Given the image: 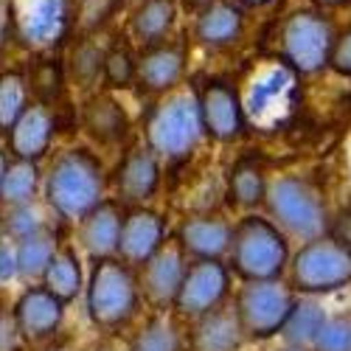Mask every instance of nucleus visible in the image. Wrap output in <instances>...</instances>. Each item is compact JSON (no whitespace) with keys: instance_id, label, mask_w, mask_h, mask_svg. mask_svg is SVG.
Wrapping results in <instances>:
<instances>
[{"instance_id":"bb28decb","label":"nucleus","mask_w":351,"mask_h":351,"mask_svg":"<svg viewBox=\"0 0 351 351\" xmlns=\"http://www.w3.org/2000/svg\"><path fill=\"white\" fill-rule=\"evenodd\" d=\"M174 17H178L174 0H143L138 12L132 14V34L143 45H155L169 34Z\"/></svg>"},{"instance_id":"9b49d317","label":"nucleus","mask_w":351,"mask_h":351,"mask_svg":"<svg viewBox=\"0 0 351 351\" xmlns=\"http://www.w3.org/2000/svg\"><path fill=\"white\" fill-rule=\"evenodd\" d=\"M228 295V270L219 258H194L186 267L180 289L174 295V306L183 315H202L211 306L222 304Z\"/></svg>"},{"instance_id":"6e6552de","label":"nucleus","mask_w":351,"mask_h":351,"mask_svg":"<svg viewBox=\"0 0 351 351\" xmlns=\"http://www.w3.org/2000/svg\"><path fill=\"white\" fill-rule=\"evenodd\" d=\"M332 23L317 12H292L278 25V60L295 73H317L329 62Z\"/></svg>"},{"instance_id":"7ed1b4c3","label":"nucleus","mask_w":351,"mask_h":351,"mask_svg":"<svg viewBox=\"0 0 351 351\" xmlns=\"http://www.w3.org/2000/svg\"><path fill=\"white\" fill-rule=\"evenodd\" d=\"M230 265L245 281H270L287 267V237L261 217H245L230 230Z\"/></svg>"},{"instance_id":"37998d69","label":"nucleus","mask_w":351,"mask_h":351,"mask_svg":"<svg viewBox=\"0 0 351 351\" xmlns=\"http://www.w3.org/2000/svg\"><path fill=\"white\" fill-rule=\"evenodd\" d=\"M239 3H242V6H267L270 0H239Z\"/></svg>"},{"instance_id":"cd10ccee","label":"nucleus","mask_w":351,"mask_h":351,"mask_svg":"<svg viewBox=\"0 0 351 351\" xmlns=\"http://www.w3.org/2000/svg\"><path fill=\"white\" fill-rule=\"evenodd\" d=\"M37 183H40V174L34 160H17L6 166L3 171V183H0V199L6 206H23V202H32L37 194Z\"/></svg>"},{"instance_id":"a19ab883","label":"nucleus","mask_w":351,"mask_h":351,"mask_svg":"<svg viewBox=\"0 0 351 351\" xmlns=\"http://www.w3.org/2000/svg\"><path fill=\"white\" fill-rule=\"evenodd\" d=\"M6 166H9V158H6L3 149H0V183H3V171H6Z\"/></svg>"},{"instance_id":"4c0bfd02","label":"nucleus","mask_w":351,"mask_h":351,"mask_svg":"<svg viewBox=\"0 0 351 351\" xmlns=\"http://www.w3.org/2000/svg\"><path fill=\"white\" fill-rule=\"evenodd\" d=\"M23 335L17 329V320L9 312H0V351H20Z\"/></svg>"},{"instance_id":"e433bc0d","label":"nucleus","mask_w":351,"mask_h":351,"mask_svg":"<svg viewBox=\"0 0 351 351\" xmlns=\"http://www.w3.org/2000/svg\"><path fill=\"white\" fill-rule=\"evenodd\" d=\"M326 65H332V71H337L340 76H351V28H346L343 34H337L332 40Z\"/></svg>"},{"instance_id":"2eb2a0df","label":"nucleus","mask_w":351,"mask_h":351,"mask_svg":"<svg viewBox=\"0 0 351 351\" xmlns=\"http://www.w3.org/2000/svg\"><path fill=\"white\" fill-rule=\"evenodd\" d=\"M160 245H163V219L158 214L143 211V208L124 214L119 247H115V256H119L124 265L141 267Z\"/></svg>"},{"instance_id":"f704fd0d","label":"nucleus","mask_w":351,"mask_h":351,"mask_svg":"<svg viewBox=\"0 0 351 351\" xmlns=\"http://www.w3.org/2000/svg\"><path fill=\"white\" fill-rule=\"evenodd\" d=\"M104 79L110 82V87H127L135 82V60L127 45H112L104 53V65H101Z\"/></svg>"},{"instance_id":"f257e3e1","label":"nucleus","mask_w":351,"mask_h":351,"mask_svg":"<svg viewBox=\"0 0 351 351\" xmlns=\"http://www.w3.org/2000/svg\"><path fill=\"white\" fill-rule=\"evenodd\" d=\"M104 191V169L96 155L84 149H68L53 160L45 197L51 208L62 219H82L101 199Z\"/></svg>"},{"instance_id":"412c9836","label":"nucleus","mask_w":351,"mask_h":351,"mask_svg":"<svg viewBox=\"0 0 351 351\" xmlns=\"http://www.w3.org/2000/svg\"><path fill=\"white\" fill-rule=\"evenodd\" d=\"M230 225L219 217H191L180 225L178 245L194 258H219L230 247Z\"/></svg>"},{"instance_id":"ddd939ff","label":"nucleus","mask_w":351,"mask_h":351,"mask_svg":"<svg viewBox=\"0 0 351 351\" xmlns=\"http://www.w3.org/2000/svg\"><path fill=\"white\" fill-rule=\"evenodd\" d=\"M186 273V253L180 245H160L141 265V289L143 295L158 306L174 304Z\"/></svg>"},{"instance_id":"f8f14e48","label":"nucleus","mask_w":351,"mask_h":351,"mask_svg":"<svg viewBox=\"0 0 351 351\" xmlns=\"http://www.w3.org/2000/svg\"><path fill=\"white\" fill-rule=\"evenodd\" d=\"M197 104H199L202 130L217 141H233L247 127L242 112V99L228 82H219V79L208 82L199 90Z\"/></svg>"},{"instance_id":"c03bdc74","label":"nucleus","mask_w":351,"mask_h":351,"mask_svg":"<svg viewBox=\"0 0 351 351\" xmlns=\"http://www.w3.org/2000/svg\"><path fill=\"white\" fill-rule=\"evenodd\" d=\"M284 351H309V346H289V348H284Z\"/></svg>"},{"instance_id":"58836bf2","label":"nucleus","mask_w":351,"mask_h":351,"mask_svg":"<svg viewBox=\"0 0 351 351\" xmlns=\"http://www.w3.org/2000/svg\"><path fill=\"white\" fill-rule=\"evenodd\" d=\"M17 276V250L0 239V281H12Z\"/></svg>"},{"instance_id":"5701e85b","label":"nucleus","mask_w":351,"mask_h":351,"mask_svg":"<svg viewBox=\"0 0 351 351\" xmlns=\"http://www.w3.org/2000/svg\"><path fill=\"white\" fill-rule=\"evenodd\" d=\"M82 124L84 130L90 132L96 141L101 143H119L127 130H130V119H127V112L124 107L115 101L112 96H93L90 101L84 104L82 110Z\"/></svg>"},{"instance_id":"b1692460","label":"nucleus","mask_w":351,"mask_h":351,"mask_svg":"<svg viewBox=\"0 0 351 351\" xmlns=\"http://www.w3.org/2000/svg\"><path fill=\"white\" fill-rule=\"evenodd\" d=\"M43 287L53 292L62 304L73 301L82 292V267L73 247H56L51 265L43 273Z\"/></svg>"},{"instance_id":"0eeeda50","label":"nucleus","mask_w":351,"mask_h":351,"mask_svg":"<svg viewBox=\"0 0 351 351\" xmlns=\"http://www.w3.org/2000/svg\"><path fill=\"white\" fill-rule=\"evenodd\" d=\"M76 23V0H9V25L17 43L34 51L60 45Z\"/></svg>"},{"instance_id":"20e7f679","label":"nucleus","mask_w":351,"mask_h":351,"mask_svg":"<svg viewBox=\"0 0 351 351\" xmlns=\"http://www.w3.org/2000/svg\"><path fill=\"white\" fill-rule=\"evenodd\" d=\"M87 284V312L99 329H119L138 309V281L119 256L93 258Z\"/></svg>"},{"instance_id":"c756f323","label":"nucleus","mask_w":351,"mask_h":351,"mask_svg":"<svg viewBox=\"0 0 351 351\" xmlns=\"http://www.w3.org/2000/svg\"><path fill=\"white\" fill-rule=\"evenodd\" d=\"M25 82H28V90L34 93V99L43 104H53L62 99L65 73H62L60 60H53V56H40V60H34L32 73H28Z\"/></svg>"},{"instance_id":"f3484780","label":"nucleus","mask_w":351,"mask_h":351,"mask_svg":"<svg viewBox=\"0 0 351 351\" xmlns=\"http://www.w3.org/2000/svg\"><path fill=\"white\" fill-rule=\"evenodd\" d=\"M65 304L48 292L45 287H32L25 289L17 306H14V320H17V329L23 337L28 340H43L48 335H53L62 324V309Z\"/></svg>"},{"instance_id":"79ce46f5","label":"nucleus","mask_w":351,"mask_h":351,"mask_svg":"<svg viewBox=\"0 0 351 351\" xmlns=\"http://www.w3.org/2000/svg\"><path fill=\"white\" fill-rule=\"evenodd\" d=\"M312 3H317V6H340V3H346V0H312Z\"/></svg>"},{"instance_id":"473e14b6","label":"nucleus","mask_w":351,"mask_h":351,"mask_svg":"<svg viewBox=\"0 0 351 351\" xmlns=\"http://www.w3.org/2000/svg\"><path fill=\"white\" fill-rule=\"evenodd\" d=\"M104 48H99L90 40H82L71 53V73L79 84H93L104 65Z\"/></svg>"},{"instance_id":"6ab92c4d","label":"nucleus","mask_w":351,"mask_h":351,"mask_svg":"<svg viewBox=\"0 0 351 351\" xmlns=\"http://www.w3.org/2000/svg\"><path fill=\"white\" fill-rule=\"evenodd\" d=\"M197 326L191 335V348L194 351H237L242 346V324L233 306L217 304L208 312L197 315Z\"/></svg>"},{"instance_id":"39448f33","label":"nucleus","mask_w":351,"mask_h":351,"mask_svg":"<svg viewBox=\"0 0 351 351\" xmlns=\"http://www.w3.org/2000/svg\"><path fill=\"white\" fill-rule=\"evenodd\" d=\"M265 202L270 214L276 217V222L287 233H292V237H298L304 242L324 237L329 230L324 197L317 194L315 186H309L301 178H278L267 183Z\"/></svg>"},{"instance_id":"9d476101","label":"nucleus","mask_w":351,"mask_h":351,"mask_svg":"<svg viewBox=\"0 0 351 351\" xmlns=\"http://www.w3.org/2000/svg\"><path fill=\"white\" fill-rule=\"evenodd\" d=\"M295 306V295L292 289L278 284V278L270 281H247L237 301H233V309L239 315L242 332L250 337H273L281 332L287 315Z\"/></svg>"},{"instance_id":"2f4dec72","label":"nucleus","mask_w":351,"mask_h":351,"mask_svg":"<svg viewBox=\"0 0 351 351\" xmlns=\"http://www.w3.org/2000/svg\"><path fill=\"white\" fill-rule=\"evenodd\" d=\"M130 351H180V335L169 320L152 317L149 324L138 332Z\"/></svg>"},{"instance_id":"393cba45","label":"nucleus","mask_w":351,"mask_h":351,"mask_svg":"<svg viewBox=\"0 0 351 351\" xmlns=\"http://www.w3.org/2000/svg\"><path fill=\"white\" fill-rule=\"evenodd\" d=\"M56 247L60 245H56L53 230H48V228H40V230H32V233H25V237H20V242L14 247L17 250V276L43 278Z\"/></svg>"},{"instance_id":"4468645a","label":"nucleus","mask_w":351,"mask_h":351,"mask_svg":"<svg viewBox=\"0 0 351 351\" xmlns=\"http://www.w3.org/2000/svg\"><path fill=\"white\" fill-rule=\"evenodd\" d=\"M53 132H56V115L51 112V104L37 101L32 107H25L23 115L6 132L9 152L17 160H40L48 152Z\"/></svg>"},{"instance_id":"f03ea898","label":"nucleus","mask_w":351,"mask_h":351,"mask_svg":"<svg viewBox=\"0 0 351 351\" xmlns=\"http://www.w3.org/2000/svg\"><path fill=\"white\" fill-rule=\"evenodd\" d=\"M298 76L301 73H295L284 60H273L270 65L258 68L242 99L245 121L261 132L281 130L298 110Z\"/></svg>"},{"instance_id":"7c9ffc66","label":"nucleus","mask_w":351,"mask_h":351,"mask_svg":"<svg viewBox=\"0 0 351 351\" xmlns=\"http://www.w3.org/2000/svg\"><path fill=\"white\" fill-rule=\"evenodd\" d=\"M28 107V82L23 73L9 71L0 73V132H9L12 124Z\"/></svg>"},{"instance_id":"aec40b11","label":"nucleus","mask_w":351,"mask_h":351,"mask_svg":"<svg viewBox=\"0 0 351 351\" xmlns=\"http://www.w3.org/2000/svg\"><path fill=\"white\" fill-rule=\"evenodd\" d=\"M186 68V53L180 45H146L143 56L135 62V82H141V87L152 93L169 90L180 82Z\"/></svg>"},{"instance_id":"423d86ee","label":"nucleus","mask_w":351,"mask_h":351,"mask_svg":"<svg viewBox=\"0 0 351 351\" xmlns=\"http://www.w3.org/2000/svg\"><path fill=\"white\" fill-rule=\"evenodd\" d=\"M202 119H199V104L191 93H178L160 101L149 121H146V141L149 149L163 158H186L197 141L202 138Z\"/></svg>"},{"instance_id":"a878e982","label":"nucleus","mask_w":351,"mask_h":351,"mask_svg":"<svg viewBox=\"0 0 351 351\" xmlns=\"http://www.w3.org/2000/svg\"><path fill=\"white\" fill-rule=\"evenodd\" d=\"M265 191H267V180L261 166L250 158L239 160L228 174V199L230 206L237 208H256L258 202H265Z\"/></svg>"},{"instance_id":"72a5a7b5","label":"nucleus","mask_w":351,"mask_h":351,"mask_svg":"<svg viewBox=\"0 0 351 351\" xmlns=\"http://www.w3.org/2000/svg\"><path fill=\"white\" fill-rule=\"evenodd\" d=\"M312 351H351V317H326L312 340Z\"/></svg>"},{"instance_id":"ea45409f","label":"nucleus","mask_w":351,"mask_h":351,"mask_svg":"<svg viewBox=\"0 0 351 351\" xmlns=\"http://www.w3.org/2000/svg\"><path fill=\"white\" fill-rule=\"evenodd\" d=\"M329 237L337 239L343 247L351 250V208H346V211L329 225Z\"/></svg>"},{"instance_id":"4be33fe9","label":"nucleus","mask_w":351,"mask_h":351,"mask_svg":"<svg viewBox=\"0 0 351 351\" xmlns=\"http://www.w3.org/2000/svg\"><path fill=\"white\" fill-rule=\"evenodd\" d=\"M242 28H245V17L239 6H233L230 0H211L208 6H202L194 34L206 45L219 48L237 43L242 37Z\"/></svg>"},{"instance_id":"c9c22d12","label":"nucleus","mask_w":351,"mask_h":351,"mask_svg":"<svg viewBox=\"0 0 351 351\" xmlns=\"http://www.w3.org/2000/svg\"><path fill=\"white\" fill-rule=\"evenodd\" d=\"M9 230L14 233V237H25V233H32V230H40V228H48L43 214L32 206V202H23V206H14V211L9 214Z\"/></svg>"},{"instance_id":"1a4fd4ad","label":"nucleus","mask_w":351,"mask_h":351,"mask_svg":"<svg viewBox=\"0 0 351 351\" xmlns=\"http://www.w3.org/2000/svg\"><path fill=\"white\" fill-rule=\"evenodd\" d=\"M292 284L301 292H332L351 284V250L332 237L309 239L292 265Z\"/></svg>"},{"instance_id":"a211bd4d","label":"nucleus","mask_w":351,"mask_h":351,"mask_svg":"<svg viewBox=\"0 0 351 351\" xmlns=\"http://www.w3.org/2000/svg\"><path fill=\"white\" fill-rule=\"evenodd\" d=\"M121 219H124L121 202L99 199L96 206L79 219L82 222V228H79L82 247L93 258L115 256V247H119V233H121Z\"/></svg>"},{"instance_id":"c85d7f7f","label":"nucleus","mask_w":351,"mask_h":351,"mask_svg":"<svg viewBox=\"0 0 351 351\" xmlns=\"http://www.w3.org/2000/svg\"><path fill=\"white\" fill-rule=\"evenodd\" d=\"M324 320H326V312L315 301H301V304L295 301V306H292V312L287 315L281 326V335L287 337L289 346H312Z\"/></svg>"},{"instance_id":"dca6fc26","label":"nucleus","mask_w":351,"mask_h":351,"mask_svg":"<svg viewBox=\"0 0 351 351\" xmlns=\"http://www.w3.org/2000/svg\"><path fill=\"white\" fill-rule=\"evenodd\" d=\"M160 183V166L149 146H138V149L127 152L124 160L115 169V191H119V202L127 206H138V202L149 199L158 191Z\"/></svg>"}]
</instances>
